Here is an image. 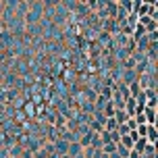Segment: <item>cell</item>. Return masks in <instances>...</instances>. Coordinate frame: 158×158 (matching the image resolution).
I'll return each instance as SVG.
<instances>
[{
  "label": "cell",
  "instance_id": "1",
  "mask_svg": "<svg viewBox=\"0 0 158 158\" xmlns=\"http://www.w3.org/2000/svg\"><path fill=\"white\" fill-rule=\"evenodd\" d=\"M156 108H150V106H146V117H148V121H150V125H154V118H156Z\"/></svg>",
  "mask_w": 158,
  "mask_h": 158
},
{
  "label": "cell",
  "instance_id": "3",
  "mask_svg": "<svg viewBox=\"0 0 158 158\" xmlns=\"http://www.w3.org/2000/svg\"><path fill=\"white\" fill-rule=\"evenodd\" d=\"M104 152H106V154H114V152H117V143H104Z\"/></svg>",
  "mask_w": 158,
  "mask_h": 158
},
{
  "label": "cell",
  "instance_id": "2",
  "mask_svg": "<svg viewBox=\"0 0 158 158\" xmlns=\"http://www.w3.org/2000/svg\"><path fill=\"white\" fill-rule=\"evenodd\" d=\"M148 135H150V142H148V143L154 146V142H156V127H154V125H148Z\"/></svg>",
  "mask_w": 158,
  "mask_h": 158
},
{
  "label": "cell",
  "instance_id": "6",
  "mask_svg": "<svg viewBox=\"0 0 158 158\" xmlns=\"http://www.w3.org/2000/svg\"><path fill=\"white\" fill-rule=\"evenodd\" d=\"M106 117H114V106L112 104H106Z\"/></svg>",
  "mask_w": 158,
  "mask_h": 158
},
{
  "label": "cell",
  "instance_id": "4",
  "mask_svg": "<svg viewBox=\"0 0 158 158\" xmlns=\"http://www.w3.org/2000/svg\"><path fill=\"white\" fill-rule=\"evenodd\" d=\"M135 129H137L135 133L139 135V137H146V133H148V125H137Z\"/></svg>",
  "mask_w": 158,
  "mask_h": 158
},
{
  "label": "cell",
  "instance_id": "5",
  "mask_svg": "<svg viewBox=\"0 0 158 158\" xmlns=\"http://www.w3.org/2000/svg\"><path fill=\"white\" fill-rule=\"evenodd\" d=\"M77 150L81 152V146H79V143H71V148H69V150H67V152H69L71 156H75V154H77Z\"/></svg>",
  "mask_w": 158,
  "mask_h": 158
},
{
  "label": "cell",
  "instance_id": "7",
  "mask_svg": "<svg viewBox=\"0 0 158 158\" xmlns=\"http://www.w3.org/2000/svg\"><path fill=\"white\" fill-rule=\"evenodd\" d=\"M67 146H69L67 142H58V152H67Z\"/></svg>",
  "mask_w": 158,
  "mask_h": 158
}]
</instances>
